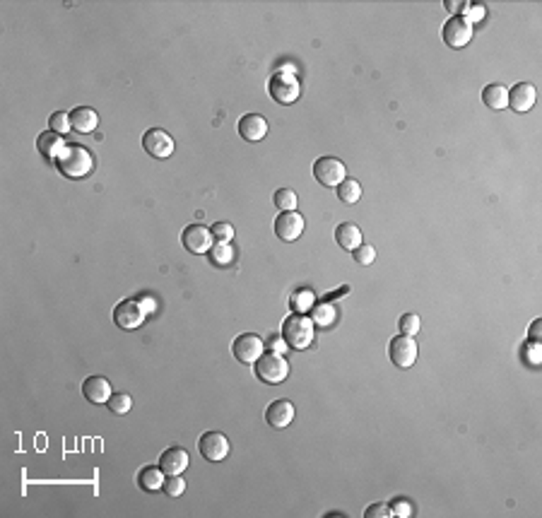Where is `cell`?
<instances>
[{
	"label": "cell",
	"instance_id": "13",
	"mask_svg": "<svg viewBox=\"0 0 542 518\" xmlns=\"http://www.w3.org/2000/svg\"><path fill=\"white\" fill-rule=\"evenodd\" d=\"M181 242L190 253H207L212 249V232L203 224H188L181 234Z\"/></svg>",
	"mask_w": 542,
	"mask_h": 518
},
{
	"label": "cell",
	"instance_id": "12",
	"mask_svg": "<svg viewBox=\"0 0 542 518\" xmlns=\"http://www.w3.org/2000/svg\"><path fill=\"white\" fill-rule=\"evenodd\" d=\"M275 234H278L280 242H296L304 234V217L296 210L280 212L275 217Z\"/></svg>",
	"mask_w": 542,
	"mask_h": 518
},
{
	"label": "cell",
	"instance_id": "34",
	"mask_svg": "<svg viewBox=\"0 0 542 518\" xmlns=\"http://www.w3.org/2000/svg\"><path fill=\"white\" fill-rule=\"evenodd\" d=\"M354 253V260H357L359 265H371L376 260V249L369 246V244H361L359 249L352 251Z\"/></svg>",
	"mask_w": 542,
	"mask_h": 518
},
{
	"label": "cell",
	"instance_id": "17",
	"mask_svg": "<svg viewBox=\"0 0 542 518\" xmlns=\"http://www.w3.org/2000/svg\"><path fill=\"white\" fill-rule=\"evenodd\" d=\"M188 451L181 446L167 448V451L159 456V468L164 470V475H181L186 468H188Z\"/></svg>",
	"mask_w": 542,
	"mask_h": 518
},
{
	"label": "cell",
	"instance_id": "22",
	"mask_svg": "<svg viewBox=\"0 0 542 518\" xmlns=\"http://www.w3.org/2000/svg\"><path fill=\"white\" fill-rule=\"evenodd\" d=\"M137 487L145 492H157L164 487V470L159 466H147L137 473Z\"/></svg>",
	"mask_w": 542,
	"mask_h": 518
},
{
	"label": "cell",
	"instance_id": "9",
	"mask_svg": "<svg viewBox=\"0 0 542 518\" xmlns=\"http://www.w3.org/2000/svg\"><path fill=\"white\" fill-rule=\"evenodd\" d=\"M142 147H145V152L150 154V157L167 159L174 154L176 142H174V138L169 135L167 131H162V128H150V131L142 135Z\"/></svg>",
	"mask_w": 542,
	"mask_h": 518
},
{
	"label": "cell",
	"instance_id": "24",
	"mask_svg": "<svg viewBox=\"0 0 542 518\" xmlns=\"http://www.w3.org/2000/svg\"><path fill=\"white\" fill-rule=\"evenodd\" d=\"M338 198H340V202H345V205H354V202H359V198H361L359 181L345 179L342 184L338 186Z\"/></svg>",
	"mask_w": 542,
	"mask_h": 518
},
{
	"label": "cell",
	"instance_id": "8",
	"mask_svg": "<svg viewBox=\"0 0 542 518\" xmlns=\"http://www.w3.org/2000/svg\"><path fill=\"white\" fill-rule=\"evenodd\" d=\"M313 176H316V181L321 186H328V188L336 186L338 188V186L347 179V169H345V164L336 157H321V159H316V164H313Z\"/></svg>",
	"mask_w": 542,
	"mask_h": 518
},
{
	"label": "cell",
	"instance_id": "36",
	"mask_svg": "<svg viewBox=\"0 0 542 518\" xmlns=\"http://www.w3.org/2000/svg\"><path fill=\"white\" fill-rule=\"evenodd\" d=\"M391 509H393V516H400V518H410L412 516V504H410V501H405V499H396L391 504Z\"/></svg>",
	"mask_w": 542,
	"mask_h": 518
},
{
	"label": "cell",
	"instance_id": "26",
	"mask_svg": "<svg viewBox=\"0 0 542 518\" xmlns=\"http://www.w3.org/2000/svg\"><path fill=\"white\" fill-rule=\"evenodd\" d=\"M210 260L215 265H220V268H225V265H229L232 260H234V249H232V244H215L210 251Z\"/></svg>",
	"mask_w": 542,
	"mask_h": 518
},
{
	"label": "cell",
	"instance_id": "16",
	"mask_svg": "<svg viewBox=\"0 0 542 518\" xmlns=\"http://www.w3.org/2000/svg\"><path fill=\"white\" fill-rule=\"evenodd\" d=\"M239 135L246 142H258L268 135V121L258 114H246L239 121Z\"/></svg>",
	"mask_w": 542,
	"mask_h": 518
},
{
	"label": "cell",
	"instance_id": "38",
	"mask_svg": "<svg viewBox=\"0 0 542 518\" xmlns=\"http://www.w3.org/2000/svg\"><path fill=\"white\" fill-rule=\"evenodd\" d=\"M540 330H542V321L535 318L533 325H530V343H540Z\"/></svg>",
	"mask_w": 542,
	"mask_h": 518
},
{
	"label": "cell",
	"instance_id": "33",
	"mask_svg": "<svg viewBox=\"0 0 542 518\" xmlns=\"http://www.w3.org/2000/svg\"><path fill=\"white\" fill-rule=\"evenodd\" d=\"M164 492H167L169 496H181L186 492V480L181 478V475H169L167 480H164Z\"/></svg>",
	"mask_w": 542,
	"mask_h": 518
},
{
	"label": "cell",
	"instance_id": "25",
	"mask_svg": "<svg viewBox=\"0 0 542 518\" xmlns=\"http://www.w3.org/2000/svg\"><path fill=\"white\" fill-rule=\"evenodd\" d=\"M311 321L313 325H321V328H328V325L336 321V309L331 306V302L311 306Z\"/></svg>",
	"mask_w": 542,
	"mask_h": 518
},
{
	"label": "cell",
	"instance_id": "41",
	"mask_svg": "<svg viewBox=\"0 0 542 518\" xmlns=\"http://www.w3.org/2000/svg\"><path fill=\"white\" fill-rule=\"evenodd\" d=\"M349 292V287H342V290H338V292H333V295H326V299L328 302H333V299H338V297H342V295H347Z\"/></svg>",
	"mask_w": 542,
	"mask_h": 518
},
{
	"label": "cell",
	"instance_id": "20",
	"mask_svg": "<svg viewBox=\"0 0 542 518\" xmlns=\"http://www.w3.org/2000/svg\"><path fill=\"white\" fill-rule=\"evenodd\" d=\"M66 145L68 142H63V135H58V133H53V131H46L36 138V149H39L49 162H56L58 154L63 152V147Z\"/></svg>",
	"mask_w": 542,
	"mask_h": 518
},
{
	"label": "cell",
	"instance_id": "28",
	"mask_svg": "<svg viewBox=\"0 0 542 518\" xmlns=\"http://www.w3.org/2000/svg\"><path fill=\"white\" fill-rule=\"evenodd\" d=\"M106 405H109L111 415H128L133 408V398L128 393H111V398Z\"/></svg>",
	"mask_w": 542,
	"mask_h": 518
},
{
	"label": "cell",
	"instance_id": "3",
	"mask_svg": "<svg viewBox=\"0 0 542 518\" xmlns=\"http://www.w3.org/2000/svg\"><path fill=\"white\" fill-rule=\"evenodd\" d=\"M256 376L263 383H283L287 376H289V362L285 360V355L280 352H268V355H260L256 360Z\"/></svg>",
	"mask_w": 542,
	"mask_h": 518
},
{
	"label": "cell",
	"instance_id": "11",
	"mask_svg": "<svg viewBox=\"0 0 542 518\" xmlns=\"http://www.w3.org/2000/svg\"><path fill=\"white\" fill-rule=\"evenodd\" d=\"M263 347H265V343L256 333H243V335H239V338H234L232 355L236 357L239 362H243V364H256V360L263 355Z\"/></svg>",
	"mask_w": 542,
	"mask_h": 518
},
{
	"label": "cell",
	"instance_id": "21",
	"mask_svg": "<svg viewBox=\"0 0 542 518\" xmlns=\"http://www.w3.org/2000/svg\"><path fill=\"white\" fill-rule=\"evenodd\" d=\"M336 242L340 244V249L354 251V249L361 246L364 239H361V229L357 227V224L342 222V224H338V229H336Z\"/></svg>",
	"mask_w": 542,
	"mask_h": 518
},
{
	"label": "cell",
	"instance_id": "6",
	"mask_svg": "<svg viewBox=\"0 0 542 518\" xmlns=\"http://www.w3.org/2000/svg\"><path fill=\"white\" fill-rule=\"evenodd\" d=\"M417 343L410 335H398L388 343V357L391 362L398 367V369H410V367L417 362Z\"/></svg>",
	"mask_w": 542,
	"mask_h": 518
},
{
	"label": "cell",
	"instance_id": "14",
	"mask_svg": "<svg viewBox=\"0 0 542 518\" xmlns=\"http://www.w3.org/2000/svg\"><path fill=\"white\" fill-rule=\"evenodd\" d=\"M296 410L289 400H273L265 410V422H268L273 429H285V427L292 424Z\"/></svg>",
	"mask_w": 542,
	"mask_h": 518
},
{
	"label": "cell",
	"instance_id": "35",
	"mask_svg": "<svg viewBox=\"0 0 542 518\" xmlns=\"http://www.w3.org/2000/svg\"><path fill=\"white\" fill-rule=\"evenodd\" d=\"M391 516H393L391 504H371L364 511V518H391Z\"/></svg>",
	"mask_w": 542,
	"mask_h": 518
},
{
	"label": "cell",
	"instance_id": "42",
	"mask_svg": "<svg viewBox=\"0 0 542 518\" xmlns=\"http://www.w3.org/2000/svg\"><path fill=\"white\" fill-rule=\"evenodd\" d=\"M446 8H451V10H456V8H460V3H444Z\"/></svg>",
	"mask_w": 542,
	"mask_h": 518
},
{
	"label": "cell",
	"instance_id": "32",
	"mask_svg": "<svg viewBox=\"0 0 542 518\" xmlns=\"http://www.w3.org/2000/svg\"><path fill=\"white\" fill-rule=\"evenodd\" d=\"M210 232H212V239H215L217 244H229L234 239V227L229 222H217Z\"/></svg>",
	"mask_w": 542,
	"mask_h": 518
},
{
	"label": "cell",
	"instance_id": "1",
	"mask_svg": "<svg viewBox=\"0 0 542 518\" xmlns=\"http://www.w3.org/2000/svg\"><path fill=\"white\" fill-rule=\"evenodd\" d=\"M56 167H58V172L63 176H68V179H84L87 174H92L94 157L87 147L75 145V142H68V145L63 147V152L58 154Z\"/></svg>",
	"mask_w": 542,
	"mask_h": 518
},
{
	"label": "cell",
	"instance_id": "27",
	"mask_svg": "<svg viewBox=\"0 0 542 518\" xmlns=\"http://www.w3.org/2000/svg\"><path fill=\"white\" fill-rule=\"evenodd\" d=\"M273 205L278 207V210H283V212L296 210V193H294L292 188H280V191H275Z\"/></svg>",
	"mask_w": 542,
	"mask_h": 518
},
{
	"label": "cell",
	"instance_id": "18",
	"mask_svg": "<svg viewBox=\"0 0 542 518\" xmlns=\"http://www.w3.org/2000/svg\"><path fill=\"white\" fill-rule=\"evenodd\" d=\"M82 393L89 403L104 405V403H109V398L114 391H111V383L106 381L104 376H89V378H84V383H82Z\"/></svg>",
	"mask_w": 542,
	"mask_h": 518
},
{
	"label": "cell",
	"instance_id": "30",
	"mask_svg": "<svg viewBox=\"0 0 542 518\" xmlns=\"http://www.w3.org/2000/svg\"><path fill=\"white\" fill-rule=\"evenodd\" d=\"M49 126H51L53 133H58V135H66L68 131H73L70 114H66V111H53L51 119H49Z\"/></svg>",
	"mask_w": 542,
	"mask_h": 518
},
{
	"label": "cell",
	"instance_id": "5",
	"mask_svg": "<svg viewBox=\"0 0 542 518\" xmlns=\"http://www.w3.org/2000/svg\"><path fill=\"white\" fill-rule=\"evenodd\" d=\"M145 309H142L140 299H123L116 304L114 309V323L123 330H135L145 323Z\"/></svg>",
	"mask_w": 542,
	"mask_h": 518
},
{
	"label": "cell",
	"instance_id": "31",
	"mask_svg": "<svg viewBox=\"0 0 542 518\" xmlns=\"http://www.w3.org/2000/svg\"><path fill=\"white\" fill-rule=\"evenodd\" d=\"M398 325H400V333L402 335H417L419 328H422V321H419L417 313H402L400 321H398Z\"/></svg>",
	"mask_w": 542,
	"mask_h": 518
},
{
	"label": "cell",
	"instance_id": "37",
	"mask_svg": "<svg viewBox=\"0 0 542 518\" xmlns=\"http://www.w3.org/2000/svg\"><path fill=\"white\" fill-rule=\"evenodd\" d=\"M268 347H270V352H280V355H285L287 343H285V338H278V335H273V338L268 340Z\"/></svg>",
	"mask_w": 542,
	"mask_h": 518
},
{
	"label": "cell",
	"instance_id": "4",
	"mask_svg": "<svg viewBox=\"0 0 542 518\" xmlns=\"http://www.w3.org/2000/svg\"><path fill=\"white\" fill-rule=\"evenodd\" d=\"M268 92L278 104H294L301 94V87H299V80L294 77L292 71H278L270 77Z\"/></svg>",
	"mask_w": 542,
	"mask_h": 518
},
{
	"label": "cell",
	"instance_id": "10",
	"mask_svg": "<svg viewBox=\"0 0 542 518\" xmlns=\"http://www.w3.org/2000/svg\"><path fill=\"white\" fill-rule=\"evenodd\" d=\"M198 448H200V453H203L205 461L220 463L229 456V439H227L222 431H205L198 441Z\"/></svg>",
	"mask_w": 542,
	"mask_h": 518
},
{
	"label": "cell",
	"instance_id": "23",
	"mask_svg": "<svg viewBox=\"0 0 542 518\" xmlns=\"http://www.w3.org/2000/svg\"><path fill=\"white\" fill-rule=\"evenodd\" d=\"M482 101H485V104L490 106V109H494V111L506 109V106H509V89L504 87V84H499V82L487 84V87L482 89Z\"/></svg>",
	"mask_w": 542,
	"mask_h": 518
},
{
	"label": "cell",
	"instance_id": "15",
	"mask_svg": "<svg viewBox=\"0 0 542 518\" xmlns=\"http://www.w3.org/2000/svg\"><path fill=\"white\" fill-rule=\"evenodd\" d=\"M535 99H538V92L530 82H518L511 87L509 92V106H511L516 114H525L535 106Z\"/></svg>",
	"mask_w": 542,
	"mask_h": 518
},
{
	"label": "cell",
	"instance_id": "7",
	"mask_svg": "<svg viewBox=\"0 0 542 518\" xmlns=\"http://www.w3.org/2000/svg\"><path fill=\"white\" fill-rule=\"evenodd\" d=\"M472 34H475L472 22L467 17H460V15L451 17L444 24V29H441V36H444V41L451 49H463V46H467L472 41Z\"/></svg>",
	"mask_w": 542,
	"mask_h": 518
},
{
	"label": "cell",
	"instance_id": "29",
	"mask_svg": "<svg viewBox=\"0 0 542 518\" xmlns=\"http://www.w3.org/2000/svg\"><path fill=\"white\" fill-rule=\"evenodd\" d=\"M313 292H309V290H299V292H294L292 295V299H289V304H292V309H294L296 313H304V311H309V309L313 306Z\"/></svg>",
	"mask_w": 542,
	"mask_h": 518
},
{
	"label": "cell",
	"instance_id": "2",
	"mask_svg": "<svg viewBox=\"0 0 542 518\" xmlns=\"http://www.w3.org/2000/svg\"><path fill=\"white\" fill-rule=\"evenodd\" d=\"M313 321L304 313H292L283 323V338L292 350H306L313 343Z\"/></svg>",
	"mask_w": 542,
	"mask_h": 518
},
{
	"label": "cell",
	"instance_id": "40",
	"mask_svg": "<svg viewBox=\"0 0 542 518\" xmlns=\"http://www.w3.org/2000/svg\"><path fill=\"white\" fill-rule=\"evenodd\" d=\"M140 304H142V309H145V313H152L157 309V304H155V299H152V297H142Z\"/></svg>",
	"mask_w": 542,
	"mask_h": 518
},
{
	"label": "cell",
	"instance_id": "39",
	"mask_svg": "<svg viewBox=\"0 0 542 518\" xmlns=\"http://www.w3.org/2000/svg\"><path fill=\"white\" fill-rule=\"evenodd\" d=\"M525 355H530V362H533V364H538V362H540V350H538V343H530L528 347H525Z\"/></svg>",
	"mask_w": 542,
	"mask_h": 518
},
{
	"label": "cell",
	"instance_id": "19",
	"mask_svg": "<svg viewBox=\"0 0 542 518\" xmlns=\"http://www.w3.org/2000/svg\"><path fill=\"white\" fill-rule=\"evenodd\" d=\"M70 126H73V131H77V133H92L94 128L99 126L97 111L89 109V106H75V109L70 111Z\"/></svg>",
	"mask_w": 542,
	"mask_h": 518
}]
</instances>
